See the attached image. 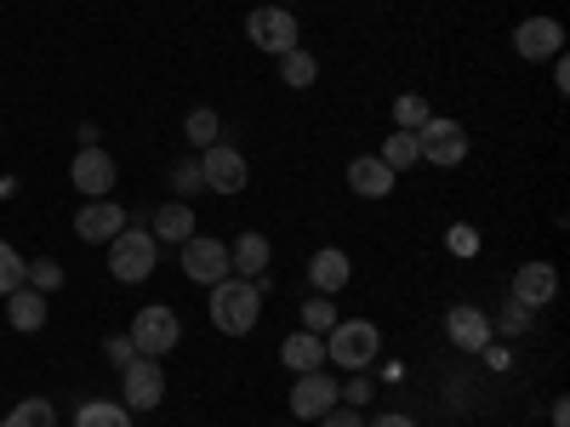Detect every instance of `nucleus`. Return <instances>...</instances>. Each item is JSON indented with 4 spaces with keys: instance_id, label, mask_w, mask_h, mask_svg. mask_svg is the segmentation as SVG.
<instances>
[{
    "instance_id": "obj_9",
    "label": "nucleus",
    "mask_w": 570,
    "mask_h": 427,
    "mask_svg": "<svg viewBox=\"0 0 570 427\" xmlns=\"http://www.w3.org/2000/svg\"><path fill=\"white\" fill-rule=\"evenodd\" d=\"M183 274L195 279V285L228 279V274H234V268H228V246L212 240V234H188V240H183Z\"/></svg>"
},
{
    "instance_id": "obj_25",
    "label": "nucleus",
    "mask_w": 570,
    "mask_h": 427,
    "mask_svg": "<svg viewBox=\"0 0 570 427\" xmlns=\"http://www.w3.org/2000/svg\"><path fill=\"white\" fill-rule=\"evenodd\" d=\"M376 160H383V166H389V171H411V166H416V160H422V155H416V137H411V131H400V126H394V137H389V142H383V155H376Z\"/></svg>"
},
{
    "instance_id": "obj_1",
    "label": "nucleus",
    "mask_w": 570,
    "mask_h": 427,
    "mask_svg": "<svg viewBox=\"0 0 570 427\" xmlns=\"http://www.w3.org/2000/svg\"><path fill=\"white\" fill-rule=\"evenodd\" d=\"M212 325L223 330V337H246V330L263 319V285L257 279H240V274H228L212 285Z\"/></svg>"
},
{
    "instance_id": "obj_40",
    "label": "nucleus",
    "mask_w": 570,
    "mask_h": 427,
    "mask_svg": "<svg viewBox=\"0 0 570 427\" xmlns=\"http://www.w3.org/2000/svg\"><path fill=\"white\" fill-rule=\"evenodd\" d=\"M274 7H297V0H274Z\"/></svg>"
},
{
    "instance_id": "obj_35",
    "label": "nucleus",
    "mask_w": 570,
    "mask_h": 427,
    "mask_svg": "<svg viewBox=\"0 0 570 427\" xmlns=\"http://www.w3.org/2000/svg\"><path fill=\"white\" fill-rule=\"evenodd\" d=\"M320 427H365V416H360L354 405H331V410L320 416Z\"/></svg>"
},
{
    "instance_id": "obj_12",
    "label": "nucleus",
    "mask_w": 570,
    "mask_h": 427,
    "mask_svg": "<svg viewBox=\"0 0 570 427\" xmlns=\"http://www.w3.org/2000/svg\"><path fill=\"white\" fill-rule=\"evenodd\" d=\"M331 405H343V399H337V376L303 370V376H297V388H292V416H297V421H320Z\"/></svg>"
},
{
    "instance_id": "obj_37",
    "label": "nucleus",
    "mask_w": 570,
    "mask_h": 427,
    "mask_svg": "<svg viewBox=\"0 0 570 427\" xmlns=\"http://www.w3.org/2000/svg\"><path fill=\"white\" fill-rule=\"evenodd\" d=\"M98 137H104V131L91 126V120H80V126H75V142H80V149H98Z\"/></svg>"
},
{
    "instance_id": "obj_32",
    "label": "nucleus",
    "mask_w": 570,
    "mask_h": 427,
    "mask_svg": "<svg viewBox=\"0 0 570 427\" xmlns=\"http://www.w3.org/2000/svg\"><path fill=\"white\" fill-rule=\"evenodd\" d=\"M371 394H376L371 370H348V383L337 388V399H343V405H354V410H360V405H371Z\"/></svg>"
},
{
    "instance_id": "obj_8",
    "label": "nucleus",
    "mask_w": 570,
    "mask_h": 427,
    "mask_svg": "<svg viewBox=\"0 0 570 427\" xmlns=\"http://www.w3.org/2000/svg\"><path fill=\"white\" fill-rule=\"evenodd\" d=\"M120 388H126V410H155V405L166 399V370H160V359L137 354V359L120 370Z\"/></svg>"
},
{
    "instance_id": "obj_18",
    "label": "nucleus",
    "mask_w": 570,
    "mask_h": 427,
    "mask_svg": "<svg viewBox=\"0 0 570 427\" xmlns=\"http://www.w3.org/2000/svg\"><path fill=\"white\" fill-rule=\"evenodd\" d=\"M149 234H155L160 246H183L188 234H200V228H195V211H188V200H166V206L155 211V228H149Z\"/></svg>"
},
{
    "instance_id": "obj_13",
    "label": "nucleus",
    "mask_w": 570,
    "mask_h": 427,
    "mask_svg": "<svg viewBox=\"0 0 570 427\" xmlns=\"http://www.w3.org/2000/svg\"><path fill=\"white\" fill-rule=\"evenodd\" d=\"M126 222H131V217H126L115 200H86L80 217H75V234H80V246H109Z\"/></svg>"
},
{
    "instance_id": "obj_22",
    "label": "nucleus",
    "mask_w": 570,
    "mask_h": 427,
    "mask_svg": "<svg viewBox=\"0 0 570 427\" xmlns=\"http://www.w3.org/2000/svg\"><path fill=\"white\" fill-rule=\"evenodd\" d=\"M279 80L292 86V91H308L320 80V63L303 52V46H292V52H279Z\"/></svg>"
},
{
    "instance_id": "obj_3",
    "label": "nucleus",
    "mask_w": 570,
    "mask_h": 427,
    "mask_svg": "<svg viewBox=\"0 0 570 427\" xmlns=\"http://www.w3.org/2000/svg\"><path fill=\"white\" fill-rule=\"evenodd\" d=\"M376 348H383V330L371 319H337L325 330V359H337L343 370H371Z\"/></svg>"
},
{
    "instance_id": "obj_27",
    "label": "nucleus",
    "mask_w": 570,
    "mask_h": 427,
    "mask_svg": "<svg viewBox=\"0 0 570 427\" xmlns=\"http://www.w3.org/2000/svg\"><path fill=\"white\" fill-rule=\"evenodd\" d=\"M18 285H29V262L18 257V246L0 240V297H12Z\"/></svg>"
},
{
    "instance_id": "obj_38",
    "label": "nucleus",
    "mask_w": 570,
    "mask_h": 427,
    "mask_svg": "<svg viewBox=\"0 0 570 427\" xmlns=\"http://www.w3.org/2000/svg\"><path fill=\"white\" fill-rule=\"evenodd\" d=\"M365 427H416V421H411V416H400V410H383V416L365 421Z\"/></svg>"
},
{
    "instance_id": "obj_4",
    "label": "nucleus",
    "mask_w": 570,
    "mask_h": 427,
    "mask_svg": "<svg viewBox=\"0 0 570 427\" xmlns=\"http://www.w3.org/2000/svg\"><path fill=\"white\" fill-rule=\"evenodd\" d=\"M131 348L137 354H149V359H160V354H171L177 342H183V319H177V308L171 302H149V308H137V319H131Z\"/></svg>"
},
{
    "instance_id": "obj_2",
    "label": "nucleus",
    "mask_w": 570,
    "mask_h": 427,
    "mask_svg": "<svg viewBox=\"0 0 570 427\" xmlns=\"http://www.w3.org/2000/svg\"><path fill=\"white\" fill-rule=\"evenodd\" d=\"M155 257H160V240H155L149 228H131L126 222L115 240H109V274L120 285H142V279L155 274Z\"/></svg>"
},
{
    "instance_id": "obj_29",
    "label": "nucleus",
    "mask_w": 570,
    "mask_h": 427,
    "mask_svg": "<svg viewBox=\"0 0 570 427\" xmlns=\"http://www.w3.org/2000/svg\"><path fill=\"white\" fill-rule=\"evenodd\" d=\"M428 115H434V109H428V98H416V91H400V98H394V126L400 131H416Z\"/></svg>"
},
{
    "instance_id": "obj_28",
    "label": "nucleus",
    "mask_w": 570,
    "mask_h": 427,
    "mask_svg": "<svg viewBox=\"0 0 570 427\" xmlns=\"http://www.w3.org/2000/svg\"><path fill=\"white\" fill-rule=\"evenodd\" d=\"M337 319H343V314H337V302H331V297H320V291L303 302V330H314V337H325V330L337 325Z\"/></svg>"
},
{
    "instance_id": "obj_5",
    "label": "nucleus",
    "mask_w": 570,
    "mask_h": 427,
    "mask_svg": "<svg viewBox=\"0 0 570 427\" xmlns=\"http://www.w3.org/2000/svg\"><path fill=\"white\" fill-rule=\"evenodd\" d=\"M411 137H416V155H422L428 166H440V171H451V166H462V160H468V131H462L456 120L428 115Z\"/></svg>"
},
{
    "instance_id": "obj_31",
    "label": "nucleus",
    "mask_w": 570,
    "mask_h": 427,
    "mask_svg": "<svg viewBox=\"0 0 570 427\" xmlns=\"http://www.w3.org/2000/svg\"><path fill=\"white\" fill-rule=\"evenodd\" d=\"M200 188H206V182H200V160H177V166H171V195H177V200L200 195Z\"/></svg>"
},
{
    "instance_id": "obj_16",
    "label": "nucleus",
    "mask_w": 570,
    "mask_h": 427,
    "mask_svg": "<svg viewBox=\"0 0 570 427\" xmlns=\"http://www.w3.org/2000/svg\"><path fill=\"white\" fill-rule=\"evenodd\" d=\"M394 182H400V171H389L376 155H354V166H348V188L360 200H389L394 195Z\"/></svg>"
},
{
    "instance_id": "obj_19",
    "label": "nucleus",
    "mask_w": 570,
    "mask_h": 427,
    "mask_svg": "<svg viewBox=\"0 0 570 427\" xmlns=\"http://www.w3.org/2000/svg\"><path fill=\"white\" fill-rule=\"evenodd\" d=\"M279 359L292 365L297 376L303 370H325V337H314V330H292V337L279 342Z\"/></svg>"
},
{
    "instance_id": "obj_30",
    "label": "nucleus",
    "mask_w": 570,
    "mask_h": 427,
    "mask_svg": "<svg viewBox=\"0 0 570 427\" xmlns=\"http://www.w3.org/2000/svg\"><path fill=\"white\" fill-rule=\"evenodd\" d=\"M29 285L40 297H52V291H63V262H52V257H40V262H29Z\"/></svg>"
},
{
    "instance_id": "obj_36",
    "label": "nucleus",
    "mask_w": 570,
    "mask_h": 427,
    "mask_svg": "<svg viewBox=\"0 0 570 427\" xmlns=\"http://www.w3.org/2000/svg\"><path fill=\"white\" fill-rule=\"evenodd\" d=\"M104 354H109V365H115V370H126V365L137 359V348H131V337H109V342H104Z\"/></svg>"
},
{
    "instance_id": "obj_24",
    "label": "nucleus",
    "mask_w": 570,
    "mask_h": 427,
    "mask_svg": "<svg viewBox=\"0 0 570 427\" xmlns=\"http://www.w3.org/2000/svg\"><path fill=\"white\" fill-rule=\"evenodd\" d=\"M183 131H188L195 149H212V142H223V115L217 109H195V115L183 120Z\"/></svg>"
},
{
    "instance_id": "obj_6",
    "label": "nucleus",
    "mask_w": 570,
    "mask_h": 427,
    "mask_svg": "<svg viewBox=\"0 0 570 427\" xmlns=\"http://www.w3.org/2000/svg\"><path fill=\"white\" fill-rule=\"evenodd\" d=\"M246 34H252V46H257V52H268V58H279V52H292V46H297V12L292 7H274V0H268V7H257L252 18H246Z\"/></svg>"
},
{
    "instance_id": "obj_17",
    "label": "nucleus",
    "mask_w": 570,
    "mask_h": 427,
    "mask_svg": "<svg viewBox=\"0 0 570 427\" xmlns=\"http://www.w3.org/2000/svg\"><path fill=\"white\" fill-rule=\"evenodd\" d=\"M348 279H354V262H348V251L325 246V251H314V257H308V285H314L320 297H337Z\"/></svg>"
},
{
    "instance_id": "obj_26",
    "label": "nucleus",
    "mask_w": 570,
    "mask_h": 427,
    "mask_svg": "<svg viewBox=\"0 0 570 427\" xmlns=\"http://www.w3.org/2000/svg\"><path fill=\"white\" fill-rule=\"evenodd\" d=\"M0 427H58V410H52V399H23Z\"/></svg>"
},
{
    "instance_id": "obj_20",
    "label": "nucleus",
    "mask_w": 570,
    "mask_h": 427,
    "mask_svg": "<svg viewBox=\"0 0 570 427\" xmlns=\"http://www.w3.org/2000/svg\"><path fill=\"white\" fill-rule=\"evenodd\" d=\"M228 268L240 279H263V268H268V240L263 234H240V240L228 246Z\"/></svg>"
},
{
    "instance_id": "obj_7",
    "label": "nucleus",
    "mask_w": 570,
    "mask_h": 427,
    "mask_svg": "<svg viewBox=\"0 0 570 427\" xmlns=\"http://www.w3.org/2000/svg\"><path fill=\"white\" fill-rule=\"evenodd\" d=\"M200 182L212 188V195H240V188L252 182V166L234 142H212V149H200Z\"/></svg>"
},
{
    "instance_id": "obj_39",
    "label": "nucleus",
    "mask_w": 570,
    "mask_h": 427,
    "mask_svg": "<svg viewBox=\"0 0 570 427\" xmlns=\"http://www.w3.org/2000/svg\"><path fill=\"white\" fill-rule=\"evenodd\" d=\"M553 427H570V405L564 399H553Z\"/></svg>"
},
{
    "instance_id": "obj_11",
    "label": "nucleus",
    "mask_w": 570,
    "mask_h": 427,
    "mask_svg": "<svg viewBox=\"0 0 570 427\" xmlns=\"http://www.w3.org/2000/svg\"><path fill=\"white\" fill-rule=\"evenodd\" d=\"M513 52L525 63H542V58H559L564 52V23L559 18H525L513 29Z\"/></svg>"
},
{
    "instance_id": "obj_33",
    "label": "nucleus",
    "mask_w": 570,
    "mask_h": 427,
    "mask_svg": "<svg viewBox=\"0 0 570 427\" xmlns=\"http://www.w3.org/2000/svg\"><path fill=\"white\" fill-rule=\"evenodd\" d=\"M531 325H537V308H525V302H508V308L497 314L502 337H519V330H531Z\"/></svg>"
},
{
    "instance_id": "obj_23",
    "label": "nucleus",
    "mask_w": 570,
    "mask_h": 427,
    "mask_svg": "<svg viewBox=\"0 0 570 427\" xmlns=\"http://www.w3.org/2000/svg\"><path fill=\"white\" fill-rule=\"evenodd\" d=\"M75 427H131V410L115 405V399H91L75 410Z\"/></svg>"
},
{
    "instance_id": "obj_14",
    "label": "nucleus",
    "mask_w": 570,
    "mask_h": 427,
    "mask_svg": "<svg viewBox=\"0 0 570 427\" xmlns=\"http://www.w3.org/2000/svg\"><path fill=\"white\" fill-rule=\"evenodd\" d=\"M445 337L462 348V354H485L491 348V319H485V308H451L445 314Z\"/></svg>"
},
{
    "instance_id": "obj_34",
    "label": "nucleus",
    "mask_w": 570,
    "mask_h": 427,
    "mask_svg": "<svg viewBox=\"0 0 570 427\" xmlns=\"http://www.w3.org/2000/svg\"><path fill=\"white\" fill-rule=\"evenodd\" d=\"M445 246H451V251H456V257H473V251H480V234H473V228H468V222H456V228H451V234H445Z\"/></svg>"
},
{
    "instance_id": "obj_41",
    "label": "nucleus",
    "mask_w": 570,
    "mask_h": 427,
    "mask_svg": "<svg viewBox=\"0 0 570 427\" xmlns=\"http://www.w3.org/2000/svg\"><path fill=\"white\" fill-rule=\"evenodd\" d=\"M285 427H303V421H285Z\"/></svg>"
},
{
    "instance_id": "obj_15",
    "label": "nucleus",
    "mask_w": 570,
    "mask_h": 427,
    "mask_svg": "<svg viewBox=\"0 0 570 427\" xmlns=\"http://www.w3.org/2000/svg\"><path fill=\"white\" fill-rule=\"evenodd\" d=\"M559 297V268L553 262H525L513 274V302H525V308H548Z\"/></svg>"
},
{
    "instance_id": "obj_10",
    "label": "nucleus",
    "mask_w": 570,
    "mask_h": 427,
    "mask_svg": "<svg viewBox=\"0 0 570 427\" xmlns=\"http://www.w3.org/2000/svg\"><path fill=\"white\" fill-rule=\"evenodd\" d=\"M69 177H75V188H80L86 200H109V188H115L120 166H115V155H109V149H75Z\"/></svg>"
},
{
    "instance_id": "obj_21",
    "label": "nucleus",
    "mask_w": 570,
    "mask_h": 427,
    "mask_svg": "<svg viewBox=\"0 0 570 427\" xmlns=\"http://www.w3.org/2000/svg\"><path fill=\"white\" fill-rule=\"evenodd\" d=\"M7 319H12V330H40L46 325V297L35 291V285H18V291L7 297Z\"/></svg>"
}]
</instances>
